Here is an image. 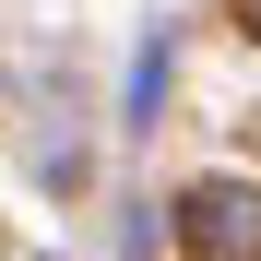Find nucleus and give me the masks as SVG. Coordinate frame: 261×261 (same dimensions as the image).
I'll use <instances>...</instances> for the list:
<instances>
[{
    "mask_svg": "<svg viewBox=\"0 0 261 261\" xmlns=\"http://www.w3.org/2000/svg\"><path fill=\"white\" fill-rule=\"evenodd\" d=\"M202 261H261V202L249 190H202Z\"/></svg>",
    "mask_w": 261,
    "mask_h": 261,
    "instance_id": "nucleus-1",
    "label": "nucleus"
}]
</instances>
